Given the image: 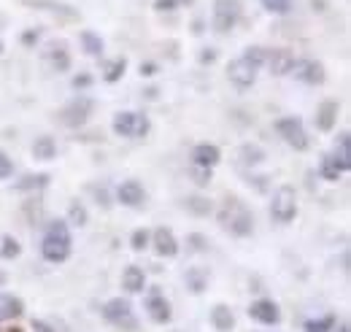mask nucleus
Listing matches in <instances>:
<instances>
[{"mask_svg": "<svg viewBox=\"0 0 351 332\" xmlns=\"http://www.w3.org/2000/svg\"><path fill=\"white\" fill-rule=\"evenodd\" d=\"M249 316L254 322H260V324H278L281 322V311H278V305L273 300H257V303H252Z\"/></svg>", "mask_w": 351, "mask_h": 332, "instance_id": "nucleus-12", "label": "nucleus"}, {"mask_svg": "<svg viewBox=\"0 0 351 332\" xmlns=\"http://www.w3.org/2000/svg\"><path fill=\"white\" fill-rule=\"evenodd\" d=\"M211 322H214V327L219 332H230L232 330V324H235V316H232V311L227 308V305H217L214 311H211Z\"/></svg>", "mask_w": 351, "mask_h": 332, "instance_id": "nucleus-25", "label": "nucleus"}, {"mask_svg": "<svg viewBox=\"0 0 351 332\" xmlns=\"http://www.w3.org/2000/svg\"><path fill=\"white\" fill-rule=\"evenodd\" d=\"M125 71H128V60H125V57H119V60H106V62H103V82H108V84L119 82V79L125 76Z\"/></svg>", "mask_w": 351, "mask_h": 332, "instance_id": "nucleus-24", "label": "nucleus"}, {"mask_svg": "<svg viewBox=\"0 0 351 332\" xmlns=\"http://www.w3.org/2000/svg\"><path fill=\"white\" fill-rule=\"evenodd\" d=\"M103 316H106L111 324H117V327H128V330H135V327H138V322H135V316H132V305L128 300H122V297L108 300V303L103 305Z\"/></svg>", "mask_w": 351, "mask_h": 332, "instance_id": "nucleus-8", "label": "nucleus"}, {"mask_svg": "<svg viewBox=\"0 0 351 332\" xmlns=\"http://www.w3.org/2000/svg\"><path fill=\"white\" fill-rule=\"evenodd\" d=\"M152 241H154V251L160 254V257H176L178 254V241H176V235L168 230V227H160V230H154L152 233Z\"/></svg>", "mask_w": 351, "mask_h": 332, "instance_id": "nucleus-15", "label": "nucleus"}, {"mask_svg": "<svg viewBox=\"0 0 351 332\" xmlns=\"http://www.w3.org/2000/svg\"><path fill=\"white\" fill-rule=\"evenodd\" d=\"M214 60H217V49H203V51H200V62H203V65H208V62H214Z\"/></svg>", "mask_w": 351, "mask_h": 332, "instance_id": "nucleus-43", "label": "nucleus"}, {"mask_svg": "<svg viewBox=\"0 0 351 332\" xmlns=\"http://www.w3.org/2000/svg\"><path fill=\"white\" fill-rule=\"evenodd\" d=\"M33 157L36 160H54L57 157V143H54V138H49V135H41V138H36V143H33Z\"/></svg>", "mask_w": 351, "mask_h": 332, "instance_id": "nucleus-23", "label": "nucleus"}, {"mask_svg": "<svg viewBox=\"0 0 351 332\" xmlns=\"http://www.w3.org/2000/svg\"><path fill=\"white\" fill-rule=\"evenodd\" d=\"M335 122H338V103L335 100H324L319 106V111H316V127L322 132H330L335 127Z\"/></svg>", "mask_w": 351, "mask_h": 332, "instance_id": "nucleus-17", "label": "nucleus"}, {"mask_svg": "<svg viewBox=\"0 0 351 332\" xmlns=\"http://www.w3.org/2000/svg\"><path fill=\"white\" fill-rule=\"evenodd\" d=\"M89 84H92L89 76H76V79H73V86H76V89H79V86H89Z\"/></svg>", "mask_w": 351, "mask_h": 332, "instance_id": "nucleus-46", "label": "nucleus"}, {"mask_svg": "<svg viewBox=\"0 0 351 332\" xmlns=\"http://www.w3.org/2000/svg\"><path fill=\"white\" fill-rule=\"evenodd\" d=\"M149 241H152V235H149V230H135L130 238V246L135 251H143L149 246Z\"/></svg>", "mask_w": 351, "mask_h": 332, "instance_id": "nucleus-37", "label": "nucleus"}, {"mask_svg": "<svg viewBox=\"0 0 351 332\" xmlns=\"http://www.w3.org/2000/svg\"><path fill=\"white\" fill-rule=\"evenodd\" d=\"M219 222L227 233H232L238 238H246V235L254 233V216L238 198H230L224 203V208L219 211Z\"/></svg>", "mask_w": 351, "mask_h": 332, "instance_id": "nucleus-2", "label": "nucleus"}, {"mask_svg": "<svg viewBox=\"0 0 351 332\" xmlns=\"http://www.w3.org/2000/svg\"><path fill=\"white\" fill-rule=\"evenodd\" d=\"M186 287L195 292V294H200V292L206 289V284H208V270H203V268H189L186 270Z\"/></svg>", "mask_w": 351, "mask_h": 332, "instance_id": "nucleus-26", "label": "nucleus"}, {"mask_svg": "<svg viewBox=\"0 0 351 332\" xmlns=\"http://www.w3.org/2000/svg\"><path fill=\"white\" fill-rule=\"evenodd\" d=\"M5 278H8V276H5V273H3V270H0V287H3V284H5Z\"/></svg>", "mask_w": 351, "mask_h": 332, "instance_id": "nucleus-49", "label": "nucleus"}, {"mask_svg": "<svg viewBox=\"0 0 351 332\" xmlns=\"http://www.w3.org/2000/svg\"><path fill=\"white\" fill-rule=\"evenodd\" d=\"M146 311H149L152 322H157V324L171 322V303L165 300V294L160 292V287H152V289L146 292Z\"/></svg>", "mask_w": 351, "mask_h": 332, "instance_id": "nucleus-11", "label": "nucleus"}, {"mask_svg": "<svg viewBox=\"0 0 351 332\" xmlns=\"http://www.w3.org/2000/svg\"><path fill=\"white\" fill-rule=\"evenodd\" d=\"M178 0H154V8L157 11H176Z\"/></svg>", "mask_w": 351, "mask_h": 332, "instance_id": "nucleus-42", "label": "nucleus"}, {"mask_svg": "<svg viewBox=\"0 0 351 332\" xmlns=\"http://www.w3.org/2000/svg\"><path fill=\"white\" fill-rule=\"evenodd\" d=\"M36 41H38V30H27V33H22V43H25V46H33Z\"/></svg>", "mask_w": 351, "mask_h": 332, "instance_id": "nucleus-44", "label": "nucleus"}, {"mask_svg": "<svg viewBox=\"0 0 351 332\" xmlns=\"http://www.w3.org/2000/svg\"><path fill=\"white\" fill-rule=\"evenodd\" d=\"M27 5H33V8H49L51 14H60L62 19H68V22H73V19H79V11L73 8V5H65V3H54V0H27Z\"/></svg>", "mask_w": 351, "mask_h": 332, "instance_id": "nucleus-20", "label": "nucleus"}, {"mask_svg": "<svg viewBox=\"0 0 351 332\" xmlns=\"http://www.w3.org/2000/svg\"><path fill=\"white\" fill-rule=\"evenodd\" d=\"M192 178L197 187H206V184H211V170L208 167H192Z\"/></svg>", "mask_w": 351, "mask_h": 332, "instance_id": "nucleus-38", "label": "nucleus"}, {"mask_svg": "<svg viewBox=\"0 0 351 332\" xmlns=\"http://www.w3.org/2000/svg\"><path fill=\"white\" fill-rule=\"evenodd\" d=\"M11 173H14L11 157H8L5 152H0V178H11Z\"/></svg>", "mask_w": 351, "mask_h": 332, "instance_id": "nucleus-39", "label": "nucleus"}, {"mask_svg": "<svg viewBox=\"0 0 351 332\" xmlns=\"http://www.w3.org/2000/svg\"><path fill=\"white\" fill-rule=\"evenodd\" d=\"M122 287L130 292V294L143 292V287H146V276H143V270H141L138 265H130V268L122 273Z\"/></svg>", "mask_w": 351, "mask_h": 332, "instance_id": "nucleus-21", "label": "nucleus"}, {"mask_svg": "<svg viewBox=\"0 0 351 332\" xmlns=\"http://www.w3.org/2000/svg\"><path fill=\"white\" fill-rule=\"evenodd\" d=\"M332 327H335V316H322V319L306 322V332H332Z\"/></svg>", "mask_w": 351, "mask_h": 332, "instance_id": "nucleus-34", "label": "nucleus"}, {"mask_svg": "<svg viewBox=\"0 0 351 332\" xmlns=\"http://www.w3.org/2000/svg\"><path fill=\"white\" fill-rule=\"evenodd\" d=\"M33 332H51V330H49V324H44V322H33Z\"/></svg>", "mask_w": 351, "mask_h": 332, "instance_id": "nucleus-48", "label": "nucleus"}, {"mask_svg": "<svg viewBox=\"0 0 351 332\" xmlns=\"http://www.w3.org/2000/svg\"><path fill=\"white\" fill-rule=\"evenodd\" d=\"M289 73L298 82L311 84V86H319V84H324V79H327L324 76V65L316 62V60H295L292 68H289Z\"/></svg>", "mask_w": 351, "mask_h": 332, "instance_id": "nucleus-9", "label": "nucleus"}, {"mask_svg": "<svg viewBox=\"0 0 351 332\" xmlns=\"http://www.w3.org/2000/svg\"><path fill=\"white\" fill-rule=\"evenodd\" d=\"M276 130H278L281 138H284L292 149H298V152H306L308 143H311L306 127H303V122H300L298 117H284V119H278V122H276Z\"/></svg>", "mask_w": 351, "mask_h": 332, "instance_id": "nucleus-7", "label": "nucleus"}, {"mask_svg": "<svg viewBox=\"0 0 351 332\" xmlns=\"http://www.w3.org/2000/svg\"><path fill=\"white\" fill-rule=\"evenodd\" d=\"M270 216L278 224H289L298 216V195H295L292 187H278L276 189L273 203H270Z\"/></svg>", "mask_w": 351, "mask_h": 332, "instance_id": "nucleus-3", "label": "nucleus"}, {"mask_svg": "<svg viewBox=\"0 0 351 332\" xmlns=\"http://www.w3.org/2000/svg\"><path fill=\"white\" fill-rule=\"evenodd\" d=\"M189 246L195 251H206V246H208V241L203 238V235H189Z\"/></svg>", "mask_w": 351, "mask_h": 332, "instance_id": "nucleus-41", "label": "nucleus"}, {"mask_svg": "<svg viewBox=\"0 0 351 332\" xmlns=\"http://www.w3.org/2000/svg\"><path fill=\"white\" fill-rule=\"evenodd\" d=\"M184 206L189 208L195 216H208L211 213V200L208 198H200V195H192L184 200Z\"/></svg>", "mask_w": 351, "mask_h": 332, "instance_id": "nucleus-31", "label": "nucleus"}, {"mask_svg": "<svg viewBox=\"0 0 351 332\" xmlns=\"http://www.w3.org/2000/svg\"><path fill=\"white\" fill-rule=\"evenodd\" d=\"M95 192V198H97V203L103 208H111V198H108V189L106 187H97V189H92Z\"/></svg>", "mask_w": 351, "mask_h": 332, "instance_id": "nucleus-40", "label": "nucleus"}, {"mask_svg": "<svg viewBox=\"0 0 351 332\" xmlns=\"http://www.w3.org/2000/svg\"><path fill=\"white\" fill-rule=\"evenodd\" d=\"M22 311H25V303L16 294H0V322L16 319L22 316Z\"/></svg>", "mask_w": 351, "mask_h": 332, "instance_id": "nucleus-19", "label": "nucleus"}, {"mask_svg": "<svg viewBox=\"0 0 351 332\" xmlns=\"http://www.w3.org/2000/svg\"><path fill=\"white\" fill-rule=\"evenodd\" d=\"M71 230H68V222H51L49 230H46L44 241H41V254L49 262H62L71 257Z\"/></svg>", "mask_w": 351, "mask_h": 332, "instance_id": "nucleus-1", "label": "nucleus"}, {"mask_svg": "<svg viewBox=\"0 0 351 332\" xmlns=\"http://www.w3.org/2000/svg\"><path fill=\"white\" fill-rule=\"evenodd\" d=\"M319 173H322V178H327V181H338V176H341L343 170L335 163L332 154H324V157H322V165H319Z\"/></svg>", "mask_w": 351, "mask_h": 332, "instance_id": "nucleus-30", "label": "nucleus"}, {"mask_svg": "<svg viewBox=\"0 0 351 332\" xmlns=\"http://www.w3.org/2000/svg\"><path fill=\"white\" fill-rule=\"evenodd\" d=\"M257 65H252L246 57H238V60H232L230 62V68H227V76H230V82L235 84L238 89H246V86H252V84L257 82Z\"/></svg>", "mask_w": 351, "mask_h": 332, "instance_id": "nucleus-10", "label": "nucleus"}, {"mask_svg": "<svg viewBox=\"0 0 351 332\" xmlns=\"http://www.w3.org/2000/svg\"><path fill=\"white\" fill-rule=\"evenodd\" d=\"M238 154H241V163H243V165H260L265 160L263 146H257V143H243Z\"/></svg>", "mask_w": 351, "mask_h": 332, "instance_id": "nucleus-28", "label": "nucleus"}, {"mask_svg": "<svg viewBox=\"0 0 351 332\" xmlns=\"http://www.w3.org/2000/svg\"><path fill=\"white\" fill-rule=\"evenodd\" d=\"M241 19V3L238 0H214V30L230 33Z\"/></svg>", "mask_w": 351, "mask_h": 332, "instance_id": "nucleus-6", "label": "nucleus"}, {"mask_svg": "<svg viewBox=\"0 0 351 332\" xmlns=\"http://www.w3.org/2000/svg\"><path fill=\"white\" fill-rule=\"evenodd\" d=\"M181 3H192V0H178V5H181Z\"/></svg>", "mask_w": 351, "mask_h": 332, "instance_id": "nucleus-51", "label": "nucleus"}, {"mask_svg": "<svg viewBox=\"0 0 351 332\" xmlns=\"http://www.w3.org/2000/svg\"><path fill=\"white\" fill-rule=\"evenodd\" d=\"M203 27H206V22H203V19H195V22H192V33H195V36H200V33H203Z\"/></svg>", "mask_w": 351, "mask_h": 332, "instance_id": "nucleus-47", "label": "nucleus"}, {"mask_svg": "<svg viewBox=\"0 0 351 332\" xmlns=\"http://www.w3.org/2000/svg\"><path fill=\"white\" fill-rule=\"evenodd\" d=\"M46 60L51 62V68H54L57 73H65V71L71 68V57H68V51H65V43H49Z\"/></svg>", "mask_w": 351, "mask_h": 332, "instance_id": "nucleus-18", "label": "nucleus"}, {"mask_svg": "<svg viewBox=\"0 0 351 332\" xmlns=\"http://www.w3.org/2000/svg\"><path fill=\"white\" fill-rule=\"evenodd\" d=\"M292 62H295V57H292L287 49H273V51H267V57H265V65L270 68L273 76H287L289 68H292Z\"/></svg>", "mask_w": 351, "mask_h": 332, "instance_id": "nucleus-14", "label": "nucleus"}, {"mask_svg": "<svg viewBox=\"0 0 351 332\" xmlns=\"http://www.w3.org/2000/svg\"><path fill=\"white\" fill-rule=\"evenodd\" d=\"M68 219H71V224H73V227H84V224H87V208L82 206V203H79V200H76V203H71V208H68Z\"/></svg>", "mask_w": 351, "mask_h": 332, "instance_id": "nucleus-33", "label": "nucleus"}, {"mask_svg": "<svg viewBox=\"0 0 351 332\" xmlns=\"http://www.w3.org/2000/svg\"><path fill=\"white\" fill-rule=\"evenodd\" d=\"M335 332H349V324H341V327H338Z\"/></svg>", "mask_w": 351, "mask_h": 332, "instance_id": "nucleus-50", "label": "nucleus"}, {"mask_svg": "<svg viewBox=\"0 0 351 332\" xmlns=\"http://www.w3.org/2000/svg\"><path fill=\"white\" fill-rule=\"evenodd\" d=\"M243 57L252 62V65H257V68H263L265 65V57H267V49L263 46H249L246 51H243Z\"/></svg>", "mask_w": 351, "mask_h": 332, "instance_id": "nucleus-35", "label": "nucleus"}, {"mask_svg": "<svg viewBox=\"0 0 351 332\" xmlns=\"http://www.w3.org/2000/svg\"><path fill=\"white\" fill-rule=\"evenodd\" d=\"M149 130H152V122H149L146 114L122 111V114L114 117V132L122 135V138H143Z\"/></svg>", "mask_w": 351, "mask_h": 332, "instance_id": "nucleus-4", "label": "nucleus"}, {"mask_svg": "<svg viewBox=\"0 0 351 332\" xmlns=\"http://www.w3.org/2000/svg\"><path fill=\"white\" fill-rule=\"evenodd\" d=\"M154 71H157L154 62H141V73H143V76H154Z\"/></svg>", "mask_w": 351, "mask_h": 332, "instance_id": "nucleus-45", "label": "nucleus"}, {"mask_svg": "<svg viewBox=\"0 0 351 332\" xmlns=\"http://www.w3.org/2000/svg\"><path fill=\"white\" fill-rule=\"evenodd\" d=\"M92 108H95V100H92V97H87V95L73 97V100L60 111V125H65V127L87 125V119L92 117Z\"/></svg>", "mask_w": 351, "mask_h": 332, "instance_id": "nucleus-5", "label": "nucleus"}, {"mask_svg": "<svg viewBox=\"0 0 351 332\" xmlns=\"http://www.w3.org/2000/svg\"><path fill=\"white\" fill-rule=\"evenodd\" d=\"M117 198H119L122 206L141 208L143 206V200H146V192H143V187H141L138 181H125V184L117 189Z\"/></svg>", "mask_w": 351, "mask_h": 332, "instance_id": "nucleus-16", "label": "nucleus"}, {"mask_svg": "<svg viewBox=\"0 0 351 332\" xmlns=\"http://www.w3.org/2000/svg\"><path fill=\"white\" fill-rule=\"evenodd\" d=\"M0 51H3V41H0Z\"/></svg>", "mask_w": 351, "mask_h": 332, "instance_id": "nucleus-52", "label": "nucleus"}, {"mask_svg": "<svg viewBox=\"0 0 351 332\" xmlns=\"http://www.w3.org/2000/svg\"><path fill=\"white\" fill-rule=\"evenodd\" d=\"M82 46H84V51H87L89 57H100L103 54V38L97 36V33H92V30H82Z\"/></svg>", "mask_w": 351, "mask_h": 332, "instance_id": "nucleus-29", "label": "nucleus"}, {"mask_svg": "<svg viewBox=\"0 0 351 332\" xmlns=\"http://www.w3.org/2000/svg\"><path fill=\"white\" fill-rule=\"evenodd\" d=\"M49 173H27L22 181H16V189L19 192H30V189H44L46 184H49Z\"/></svg>", "mask_w": 351, "mask_h": 332, "instance_id": "nucleus-27", "label": "nucleus"}, {"mask_svg": "<svg viewBox=\"0 0 351 332\" xmlns=\"http://www.w3.org/2000/svg\"><path fill=\"white\" fill-rule=\"evenodd\" d=\"M260 3H263L270 14H289L295 0H260Z\"/></svg>", "mask_w": 351, "mask_h": 332, "instance_id": "nucleus-36", "label": "nucleus"}, {"mask_svg": "<svg viewBox=\"0 0 351 332\" xmlns=\"http://www.w3.org/2000/svg\"><path fill=\"white\" fill-rule=\"evenodd\" d=\"M332 157H335V163L341 165V170H349L351 167V135L349 132H341V135H338V143H335Z\"/></svg>", "mask_w": 351, "mask_h": 332, "instance_id": "nucleus-22", "label": "nucleus"}, {"mask_svg": "<svg viewBox=\"0 0 351 332\" xmlns=\"http://www.w3.org/2000/svg\"><path fill=\"white\" fill-rule=\"evenodd\" d=\"M19 251H22V246H19L16 238H11V235L0 238V257L3 259H14V257H19Z\"/></svg>", "mask_w": 351, "mask_h": 332, "instance_id": "nucleus-32", "label": "nucleus"}, {"mask_svg": "<svg viewBox=\"0 0 351 332\" xmlns=\"http://www.w3.org/2000/svg\"><path fill=\"white\" fill-rule=\"evenodd\" d=\"M219 160H221V152L219 146H214V143H200V146L192 149V163H195V167L214 170V167L219 165Z\"/></svg>", "mask_w": 351, "mask_h": 332, "instance_id": "nucleus-13", "label": "nucleus"}]
</instances>
